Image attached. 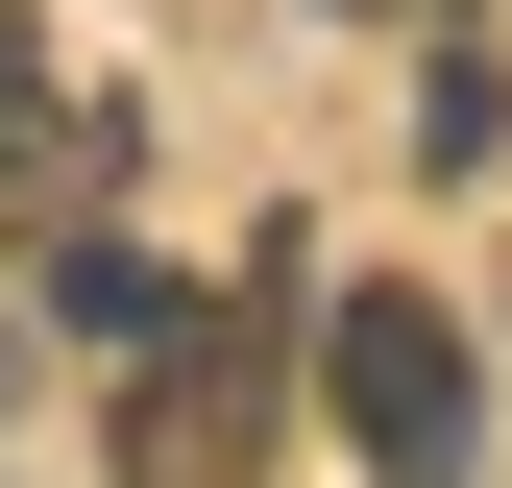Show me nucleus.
<instances>
[{
	"instance_id": "obj_2",
	"label": "nucleus",
	"mask_w": 512,
	"mask_h": 488,
	"mask_svg": "<svg viewBox=\"0 0 512 488\" xmlns=\"http://www.w3.org/2000/svg\"><path fill=\"white\" fill-rule=\"evenodd\" d=\"M317 391H342V440L391 488H464L488 464V391H464V318H439V293H342V318H317Z\"/></svg>"
},
{
	"instance_id": "obj_3",
	"label": "nucleus",
	"mask_w": 512,
	"mask_h": 488,
	"mask_svg": "<svg viewBox=\"0 0 512 488\" xmlns=\"http://www.w3.org/2000/svg\"><path fill=\"white\" fill-rule=\"evenodd\" d=\"M98 171H122V122H98L74 74H49V25L0 0V244H25V220H74Z\"/></svg>"
},
{
	"instance_id": "obj_1",
	"label": "nucleus",
	"mask_w": 512,
	"mask_h": 488,
	"mask_svg": "<svg viewBox=\"0 0 512 488\" xmlns=\"http://www.w3.org/2000/svg\"><path fill=\"white\" fill-rule=\"evenodd\" d=\"M269 318L244 293H147V366H122V488H269Z\"/></svg>"
}]
</instances>
